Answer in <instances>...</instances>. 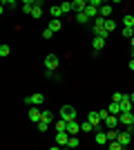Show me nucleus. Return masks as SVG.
<instances>
[{
	"label": "nucleus",
	"mask_w": 134,
	"mask_h": 150,
	"mask_svg": "<svg viewBox=\"0 0 134 150\" xmlns=\"http://www.w3.org/2000/svg\"><path fill=\"white\" fill-rule=\"evenodd\" d=\"M116 141L121 144V148H128V146L132 144V132H130V130H119V134H116Z\"/></svg>",
	"instance_id": "obj_5"
},
{
	"label": "nucleus",
	"mask_w": 134,
	"mask_h": 150,
	"mask_svg": "<svg viewBox=\"0 0 134 150\" xmlns=\"http://www.w3.org/2000/svg\"><path fill=\"white\" fill-rule=\"evenodd\" d=\"M132 141H134V128H132Z\"/></svg>",
	"instance_id": "obj_45"
},
{
	"label": "nucleus",
	"mask_w": 134,
	"mask_h": 150,
	"mask_svg": "<svg viewBox=\"0 0 134 150\" xmlns=\"http://www.w3.org/2000/svg\"><path fill=\"white\" fill-rule=\"evenodd\" d=\"M58 65H60V61H58L56 54H47V56H45V69H47V72H56Z\"/></svg>",
	"instance_id": "obj_3"
},
{
	"label": "nucleus",
	"mask_w": 134,
	"mask_h": 150,
	"mask_svg": "<svg viewBox=\"0 0 134 150\" xmlns=\"http://www.w3.org/2000/svg\"><path fill=\"white\" fill-rule=\"evenodd\" d=\"M107 112L109 114H121V103H119V101H112L107 105Z\"/></svg>",
	"instance_id": "obj_16"
},
{
	"label": "nucleus",
	"mask_w": 134,
	"mask_h": 150,
	"mask_svg": "<svg viewBox=\"0 0 134 150\" xmlns=\"http://www.w3.org/2000/svg\"><path fill=\"white\" fill-rule=\"evenodd\" d=\"M92 130H94V125H92L87 119H85L83 123H81V132H85V134H87V132H92Z\"/></svg>",
	"instance_id": "obj_29"
},
{
	"label": "nucleus",
	"mask_w": 134,
	"mask_h": 150,
	"mask_svg": "<svg viewBox=\"0 0 134 150\" xmlns=\"http://www.w3.org/2000/svg\"><path fill=\"white\" fill-rule=\"evenodd\" d=\"M107 114H109V112H107V108H103V110H98V117H101V121H103V119H107Z\"/></svg>",
	"instance_id": "obj_36"
},
{
	"label": "nucleus",
	"mask_w": 134,
	"mask_h": 150,
	"mask_svg": "<svg viewBox=\"0 0 134 150\" xmlns=\"http://www.w3.org/2000/svg\"><path fill=\"white\" fill-rule=\"evenodd\" d=\"M103 2H109V0H103Z\"/></svg>",
	"instance_id": "obj_47"
},
{
	"label": "nucleus",
	"mask_w": 134,
	"mask_h": 150,
	"mask_svg": "<svg viewBox=\"0 0 134 150\" xmlns=\"http://www.w3.org/2000/svg\"><path fill=\"white\" fill-rule=\"evenodd\" d=\"M119 125H125V130H130V132H132V128H134L132 112H121V114H119Z\"/></svg>",
	"instance_id": "obj_4"
},
{
	"label": "nucleus",
	"mask_w": 134,
	"mask_h": 150,
	"mask_svg": "<svg viewBox=\"0 0 134 150\" xmlns=\"http://www.w3.org/2000/svg\"><path fill=\"white\" fill-rule=\"evenodd\" d=\"M105 43H107V38H105V36H94V38H92V52L98 54V52L105 47Z\"/></svg>",
	"instance_id": "obj_7"
},
{
	"label": "nucleus",
	"mask_w": 134,
	"mask_h": 150,
	"mask_svg": "<svg viewBox=\"0 0 134 150\" xmlns=\"http://www.w3.org/2000/svg\"><path fill=\"white\" fill-rule=\"evenodd\" d=\"M130 43H132V47H134V36H132V38H130Z\"/></svg>",
	"instance_id": "obj_43"
},
{
	"label": "nucleus",
	"mask_w": 134,
	"mask_h": 150,
	"mask_svg": "<svg viewBox=\"0 0 134 150\" xmlns=\"http://www.w3.org/2000/svg\"><path fill=\"white\" fill-rule=\"evenodd\" d=\"M54 130H56V132H60V130H67V121H65V119H58L56 123H54Z\"/></svg>",
	"instance_id": "obj_23"
},
{
	"label": "nucleus",
	"mask_w": 134,
	"mask_h": 150,
	"mask_svg": "<svg viewBox=\"0 0 134 150\" xmlns=\"http://www.w3.org/2000/svg\"><path fill=\"white\" fill-rule=\"evenodd\" d=\"M49 16H51V18H60V16H63L60 5H51V7H49Z\"/></svg>",
	"instance_id": "obj_18"
},
{
	"label": "nucleus",
	"mask_w": 134,
	"mask_h": 150,
	"mask_svg": "<svg viewBox=\"0 0 134 150\" xmlns=\"http://www.w3.org/2000/svg\"><path fill=\"white\" fill-rule=\"evenodd\" d=\"M123 36H128V38H132L134 36V31H132V27H123V31H121Z\"/></svg>",
	"instance_id": "obj_33"
},
{
	"label": "nucleus",
	"mask_w": 134,
	"mask_h": 150,
	"mask_svg": "<svg viewBox=\"0 0 134 150\" xmlns=\"http://www.w3.org/2000/svg\"><path fill=\"white\" fill-rule=\"evenodd\" d=\"M5 9H7V7L2 5V2H0V16H2V11H5Z\"/></svg>",
	"instance_id": "obj_40"
},
{
	"label": "nucleus",
	"mask_w": 134,
	"mask_h": 150,
	"mask_svg": "<svg viewBox=\"0 0 134 150\" xmlns=\"http://www.w3.org/2000/svg\"><path fill=\"white\" fill-rule=\"evenodd\" d=\"M51 36H54V31H51V29H49V27H47V29H45V31H43V38H45V40H49V38H51Z\"/></svg>",
	"instance_id": "obj_35"
},
{
	"label": "nucleus",
	"mask_w": 134,
	"mask_h": 150,
	"mask_svg": "<svg viewBox=\"0 0 134 150\" xmlns=\"http://www.w3.org/2000/svg\"><path fill=\"white\" fill-rule=\"evenodd\" d=\"M103 128H119V114H107V119H103Z\"/></svg>",
	"instance_id": "obj_10"
},
{
	"label": "nucleus",
	"mask_w": 134,
	"mask_h": 150,
	"mask_svg": "<svg viewBox=\"0 0 134 150\" xmlns=\"http://www.w3.org/2000/svg\"><path fill=\"white\" fill-rule=\"evenodd\" d=\"M130 54H132V58H134V47H132V52H130Z\"/></svg>",
	"instance_id": "obj_44"
},
{
	"label": "nucleus",
	"mask_w": 134,
	"mask_h": 150,
	"mask_svg": "<svg viewBox=\"0 0 134 150\" xmlns=\"http://www.w3.org/2000/svg\"><path fill=\"white\" fill-rule=\"evenodd\" d=\"M20 2H22V5H34L36 0H20Z\"/></svg>",
	"instance_id": "obj_39"
},
{
	"label": "nucleus",
	"mask_w": 134,
	"mask_h": 150,
	"mask_svg": "<svg viewBox=\"0 0 134 150\" xmlns=\"http://www.w3.org/2000/svg\"><path fill=\"white\" fill-rule=\"evenodd\" d=\"M109 2H114V5H119V2H121V0H109Z\"/></svg>",
	"instance_id": "obj_42"
},
{
	"label": "nucleus",
	"mask_w": 134,
	"mask_h": 150,
	"mask_svg": "<svg viewBox=\"0 0 134 150\" xmlns=\"http://www.w3.org/2000/svg\"><path fill=\"white\" fill-rule=\"evenodd\" d=\"M60 11H63V13L72 11V0H63V2H60Z\"/></svg>",
	"instance_id": "obj_26"
},
{
	"label": "nucleus",
	"mask_w": 134,
	"mask_h": 150,
	"mask_svg": "<svg viewBox=\"0 0 134 150\" xmlns=\"http://www.w3.org/2000/svg\"><path fill=\"white\" fill-rule=\"evenodd\" d=\"M89 20H92V18H89L85 11H78L76 13V23H78V25H85V23H89Z\"/></svg>",
	"instance_id": "obj_19"
},
{
	"label": "nucleus",
	"mask_w": 134,
	"mask_h": 150,
	"mask_svg": "<svg viewBox=\"0 0 134 150\" xmlns=\"http://www.w3.org/2000/svg\"><path fill=\"white\" fill-rule=\"evenodd\" d=\"M128 99H130V101L134 103V92H132V94H128Z\"/></svg>",
	"instance_id": "obj_41"
},
{
	"label": "nucleus",
	"mask_w": 134,
	"mask_h": 150,
	"mask_svg": "<svg viewBox=\"0 0 134 150\" xmlns=\"http://www.w3.org/2000/svg\"><path fill=\"white\" fill-rule=\"evenodd\" d=\"M134 25V16L132 13H125V16H123V27H132Z\"/></svg>",
	"instance_id": "obj_28"
},
{
	"label": "nucleus",
	"mask_w": 134,
	"mask_h": 150,
	"mask_svg": "<svg viewBox=\"0 0 134 150\" xmlns=\"http://www.w3.org/2000/svg\"><path fill=\"white\" fill-rule=\"evenodd\" d=\"M132 31H134V25H132Z\"/></svg>",
	"instance_id": "obj_48"
},
{
	"label": "nucleus",
	"mask_w": 134,
	"mask_h": 150,
	"mask_svg": "<svg viewBox=\"0 0 134 150\" xmlns=\"http://www.w3.org/2000/svg\"><path fill=\"white\" fill-rule=\"evenodd\" d=\"M49 121H45V119H40L38 123H36V128H38V132H47V128H49Z\"/></svg>",
	"instance_id": "obj_25"
},
{
	"label": "nucleus",
	"mask_w": 134,
	"mask_h": 150,
	"mask_svg": "<svg viewBox=\"0 0 134 150\" xmlns=\"http://www.w3.org/2000/svg\"><path fill=\"white\" fill-rule=\"evenodd\" d=\"M45 103V94L43 92H34L29 96H25V105H43Z\"/></svg>",
	"instance_id": "obj_2"
},
{
	"label": "nucleus",
	"mask_w": 134,
	"mask_h": 150,
	"mask_svg": "<svg viewBox=\"0 0 134 150\" xmlns=\"http://www.w3.org/2000/svg\"><path fill=\"white\" fill-rule=\"evenodd\" d=\"M128 67H130V69H132V72H134V58H130V63H128Z\"/></svg>",
	"instance_id": "obj_38"
},
{
	"label": "nucleus",
	"mask_w": 134,
	"mask_h": 150,
	"mask_svg": "<svg viewBox=\"0 0 134 150\" xmlns=\"http://www.w3.org/2000/svg\"><path fill=\"white\" fill-rule=\"evenodd\" d=\"M60 27H63V23H60V18H51L49 20V29L56 34V31H60Z\"/></svg>",
	"instance_id": "obj_17"
},
{
	"label": "nucleus",
	"mask_w": 134,
	"mask_h": 150,
	"mask_svg": "<svg viewBox=\"0 0 134 150\" xmlns=\"http://www.w3.org/2000/svg\"><path fill=\"white\" fill-rule=\"evenodd\" d=\"M32 7H34V5H22V13H27V16H29V13H32Z\"/></svg>",
	"instance_id": "obj_37"
},
{
	"label": "nucleus",
	"mask_w": 134,
	"mask_h": 150,
	"mask_svg": "<svg viewBox=\"0 0 134 150\" xmlns=\"http://www.w3.org/2000/svg\"><path fill=\"white\" fill-rule=\"evenodd\" d=\"M27 117H29L32 123H38V121H40V105H32V108H29V112H27Z\"/></svg>",
	"instance_id": "obj_9"
},
{
	"label": "nucleus",
	"mask_w": 134,
	"mask_h": 150,
	"mask_svg": "<svg viewBox=\"0 0 134 150\" xmlns=\"http://www.w3.org/2000/svg\"><path fill=\"white\" fill-rule=\"evenodd\" d=\"M132 119H134V110H132Z\"/></svg>",
	"instance_id": "obj_46"
},
{
	"label": "nucleus",
	"mask_w": 134,
	"mask_h": 150,
	"mask_svg": "<svg viewBox=\"0 0 134 150\" xmlns=\"http://www.w3.org/2000/svg\"><path fill=\"white\" fill-rule=\"evenodd\" d=\"M123 96H125L123 92H114V94H112V101H119V103H121V101H123Z\"/></svg>",
	"instance_id": "obj_34"
},
{
	"label": "nucleus",
	"mask_w": 134,
	"mask_h": 150,
	"mask_svg": "<svg viewBox=\"0 0 134 150\" xmlns=\"http://www.w3.org/2000/svg\"><path fill=\"white\" fill-rule=\"evenodd\" d=\"M132 110H134V103L128 99V94H125L123 101H121V112H132Z\"/></svg>",
	"instance_id": "obj_13"
},
{
	"label": "nucleus",
	"mask_w": 134,
	"mask_h": 150,
	"mask_svg": "<svg viewBox=\"0 0 134 150\" xmlns=\"http://www.w3.org/2000/svg\"><path fill=\"white\" fill-rule=\"evenodd\" d=\"M18 2H20V0H2V5H5V7H11V9L18 5Z\"/></svg>",
	"instance_id": "obj_32"
},
{
	"label": "nucleus",
	"mask_w": 134,
	"mask_h": 150,
	"mask_svg": "<svg viewBox=\"0 0 134 150\" xmlns=\"http://www.w3.org/2000/svg\"><path fill=\"white\" fill-rule=\"evenodd\" d=\"M85 7H87V2L85 0H72V11H85Z\"/></svg>",
	"instance_id": "obj_15"
},
{
	"label": "nucleus",
	"mask_w": 134,
	"mask_h": 150,
	"mask_svg": "<svg viewBox=\"0 0 134 150\" xmlns=\"http://www.w3.org/2000/svg\"><path fill=\"white\" fill-rule=\"evenodd\" d=\"M67 139H69V134H67V130H60L54 134V141H56L58 146H63V148H67Z\"/></svg>",
	"instance_id": "obj_8"
},
{
	"label": "nucleus",
	"mask_w": 134,
	"mask_h": 150,
	"mask_svg": "<svg viewBox=\"0 0 134 150\" xmlns=\"http://www.w3.org/2000/svg\"><path fill=\"white\" fill-rule=\"evenodd\" d=\"M60 119H65V121L78 119V112H76V108H74V105H63V108H60Z\"/></svg>",
	"instance_id": "obj_1"
},
{
	"label": "nucleus",
	"mask_w": 134,
	"mask_h": 150,
	"mask_svg": "<svg viewBox=\"0 0 134 150\" xmlns=\"http://www.w3.org/2000/svg\"><path fill=\"white\" fill-rule=\"evenodd\" d=\"M94 141H96V144H101V146H105V144H107V134H105L103 130H94Z\"/></svg>",
	"instance_id": "obj_14"
},
{
	"label": "nucleus",
	"mask_w": 134,
	"mask_h": 150,
	"mask_svg": "<svg viewBox=\"0 0 134 150\" xmlns=\"http://www.w3.org/2000/svg\"><path fill=\"white\" fill-rule=\"evenodd\" d=\"M78 132H81V123H78V119L67 121V134H78Z\"/></svg>",
	"instance_id": "obj_12"
},
{
	"label": "nucleus",
	"mask_w": 134,
	"mask_h": 150,
	"mask_svg": "<svg viewBox=\"0 0 134 150\" xmlns=\"http://www.w3.org/2000/svg\"><path fill=\"white\" fill-rule=\"evenodd\" d=\"M103 27H105V31H114L116 29V23L112 18H105V23H103Z\"/></svg>",
	"instance_id": "obj_24"
},
{
	"label": "nucleus",
	"mask_w": 134,
	"mask_h": 150,
	"mask_svg": "<svg viewBox=\"0 0 134 150\" xmlns=\"http://www.w3.org/2000/svg\"><path fill=\"white\" fill-rule=\"evenodd\" d=\"M9 52H11V50H9V45H7V43L0 45V58H7V56H9Z\"/></svg>",
	"instance_id": "obj_30"
},
{
	"label": "nucleus",
	"mask_w": 134,
	"mask_h": 150,
	"mask_svg": "<svg viewBox=\"0 0 134 150\" xmlns=\"http://www.w3.org/2000/svg\"><path fill=\"white\" fill-rule=\"evenodd\" d=\"M107 146H109V150H123V148H121V144H119L116 139H112V141H107Z\"/></svg>",
	"instance_id": "obj_31"
},
{
	"label": "nucleus",
	"mask_w": 134,
	"mask_h": 150,
	"mask_svg": "<svg viewBox=\"0 0 134 150\" xmlns=\"http://www.w3.org/2000/svg\"><path fill=\"white\" fill-rule=\"evenodd\" d=\"M112 11H114V9H112V2H103V5L98 7V16H103V18H109Z\"/></svg>",
	"instance_id": "obj_11"
},
{
	"label": "nucleus",
	"mask_w": 134,
	"mask_h": 150,
	"mask_svg": "<svg viewBox=\"0 0 134 150\" xmlns=\"http://www.w3.org/2000/svg\"><path fill=\"white\" fill-rule=\"evenodd\" d=\"M0 2H2V0H0Z\"/></svg>",
	"instance_id": "obj_49"
},
{
	"label": "nucleus",
	"mask_w": 134,
	"mask_h": 150,
	"mask_svg": "<svg viewBox=\"0 0 134 150\" xmlns=\"http://www.w3.org/2000/svg\"><path fill=\"white\" fill-rule=\"evenodd\" d=\"M87 121L94 125V130H103V121H101V117H98V112H96V110L87 112Z\"/></svg>",
	"instance_id": "obj_6"
},
{
	"label": "nucleus",
	"mask_w": 134,
	"mask_h": 150,
	"mask_svg": "<svg viewBox=\"0 0 134 150\" xmlns=\"http://www.w3.org/2000/svg\"><path fill=\"white\" fill-rule=\"evenodd\" d=\"M40 119H45V121H54V114H51V110H40Z\"/></svg>",
	"instance_id": "obj_27"
},
{
	"label": "nucleus",
	"mask_w": 134,
	"mask_h": 150,
	"mask_svg": "<svg viewBox=\"0 0 134 150\" xmlns=\"http://www.w3.org/2000/svg\"><path fill=\"white\" fill-rule=\"evenodd\" d=\"M85 13H87L89 18H96V16H98V7H94V5H87V7H85Z\"/></svg>",
	"instance_id": "obj_20"
},
{
	"label": "nucleus",
	"mask_w": 134,
	"mask_h": 150,
	"mask_svg": "<svg viewBox=\"0 0 134 150\" xmlns=\"http://www.w3.org/2000/svg\"><path fill=\"white\" fill-rule=\"evenodd\" d=\"M81 146V141H78L76 134H69V139H67V148H78Z\"/></svg>",
	"instance_id": "obj_21"
},
{
	"label": "nucleus",
	"mask_w": 134,
	"mask_h": 150,
	"mask_svg": "<svg viewBox=\"0 0 134 150\" xmlns=\"http://www.w3.org/2000/svg\"><path fill=\"white\" fill-rule=\"evenodd\" d=\"M29 16H32V18H36V20H38L40 16H43V7L34 5V7H32V13H29Z\"/></svg>",
	"instance_id": "obj_22"
}]
</instances>
